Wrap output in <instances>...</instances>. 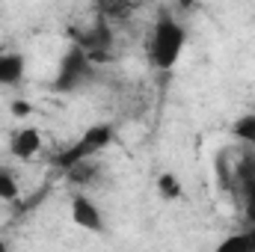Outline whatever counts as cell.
Returning a JSON list of instances; mask_svg holds the SVG:
<instances>
[{
    "mask_svg": "<svg viewBox=\"0 0 255 252\" xmlns=\"http://www.w3.org/2000/svg\"><path fill=\"white\" fill-rule=\"evenodd\" d=\"M184 45H187V30H184V24H181L175 15L163 12V15L154 21L151 33H148V60H151V65L160 68V71H172L175 65L181 63Z\"/></svg>",
    "mask_w": 255,
    "mask_h": 252,
    "instance_id": "6da1fadb",
    "label": "cell"
},
{
    "mask_svg": "<svg viewBox=\"0 0 255 252\" xmlns=\"http://www.w3.org/2000/svg\"><path fill=\"white\" fill-rule=\"evenodd\" d=\"M92 71H95V60H92L80 45H74L63 60H60V65H57L54 89H57V92H74V89H83V86L92 80Z\"/></svg>",
    "mask_w": 255,
    "mask_h": 252,
    "instance_id": "7a4b0ae2",
    "label": "cell"
},
{
    "mask_svg": "<svg viewBox=\"0 0 255 252\" xmlns=\"http://www.w3.org/2000/svg\"><path fill=\"white\" fill-rule=\"evenodd\" d=\"M229 187L235 190L241 214L247 220V226H255V148L244 151L229 175Z\"/></svg>",
    "mask_w": 255,
    "mask_h": 252,
    "instance_id": "3957f363",
    "label": "cell"
},
{
    "mask_svg": "<svg viewBox=\"0 0 255 252\" xmlns=\"http://www.w3.org/2000/svg\"><path fill=\"white\" fill-rule=\"evenodd\" d=\"M113 136H116V127L113 125H92L86 127L83 133H80V139L74 142V145H68L63 154L57 157V163L68 169V166H74V163H80V160H89V157H95V154H101L110 142H113Z\"/></svg>",
    "mask_w": 255,
    "mask_h": 252,
    "instance_id": "277c9868",
    "label": "cell"
},
{
    "mask_svg": "<svg viewBox=\"0 0 255 252\" xmlns=\"http://www.w3.org/2000/svg\"><path fill=\"white\" fill-rule=\"evenodd\" d=\"M71 223L77 229H83V232H92V235L104 232V214H101V208L89 196H83V193H77L71 199Z\"/></svg>",
    "mask_w": 255,
    "mask_h": 252,
    "instance_id": "5b68a950",
    "label": "cell"
},
{
    "mask_svg": "<svg viewBox=\"0 0 255 252\" xmlns=\"http://www.w3.org/2000/svg\"><path fill=\"white\" fill-rule=\"evenodd\" d=\"M42 151V130L39 127H18L9 136V154L18 160H33Z\"/></svg>",
    "mask_w": 255,
    "mask_h": 252,
    "instance_id": "8992f818",
    "label": "cell"
},
{
    "mask_svg": "<svg viewBox=\"0 0 255 252\" xmlns=\"http://www.w3.org/2000/svg\"><path fill=\"white\" fill-rule=\"evenodd\" d=\"M24 54L18 51H0V86H15L24 77Z\"/></svg>",
    "mask_w": 255,
    "mask_h": 252,
    "instance_id": "52a82bcc",
    "label": "cell"
},
{
    "mask_svg": "<svg viewBox=\"0 0 255 252\" xmlns=\"http://www.w3.org/2000/svg\"><path fill=\"white\" fill-rule=\"evenodd\" d=\"M95 12H98V18H104L107 24H116V21L130 18L133 3H130V0H95Z\"/></svg>",
    "mask_w": 255,
    "mask_h": 252,
    "instance_id": "ba28073f",
    "label": "cell"
},
{
    "mask_svg": "<svg viewBox=\"0 0 255 252\" xmlns=\"http://www.w3.org/2000/svg\"><path fill=\"white\" fill-rule=\"evenodd\" d=\"M154 190H157V196H160L163 202H178V199H184V184H181V178H178L175 172H160L157 181H154Z\"/></svg>",
    "mask_w": 255,
    "mask_h": 252,
    "instance_id": "9c48e42d",
    "label": "cell"
},
{
    "mask_svg": "<svg viewBox=\"0 0 255 252\" xmlns=\"http://www.w3.org/2000/svg\"><path fill=\"white\" fill-rule=\"evenodd\" d=\"M232 136H235L238 142H244L247 148H255V110L241 113V116L232 122Z\"/></svg>",
    "mask_w": 255,
    "mask_h": 252,
    "instance_id": "30bf717a",
    "label": "cell"
},
{
    "mask_svg": "<svg viewBox=\"0 0 255 252\" xmlns=\"http://www.w3.org/2000/svg\"><path fill=\"white\" fill-rule=\"evenodd\" d=\"M18 178L9 166H0V202H15L18 199Z\"/></svg>",
    "mask_w": 255,
    "mask_h": 252,
    "instance_id": "8fae6325",
    "label": "cell"
},
{
    "mask_svg": "<svg viewBox=\"0 0 255 252\" xmlns=\"http://www.w3.org/2000/svg\"><path fill=\"white\" fill-rule=\"evenodd\" d=\"M12 113H15V116H27V113H30V104H24V101H15V104H12Z\"/></svg>",
    "mask_w": 255,
    "mask_h": 252,
    "instance_id": "7c38bea8",
    "label": "cell"
}]
</instances>
